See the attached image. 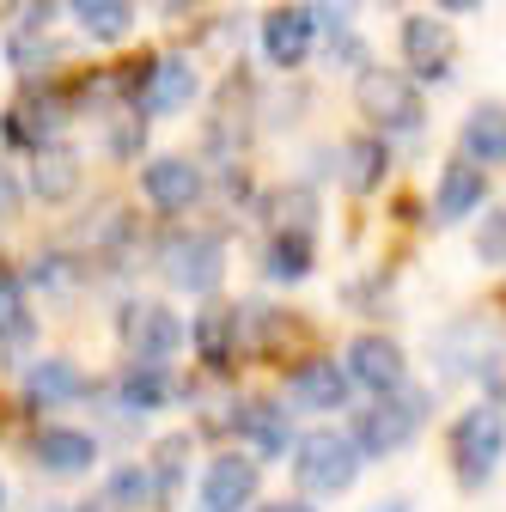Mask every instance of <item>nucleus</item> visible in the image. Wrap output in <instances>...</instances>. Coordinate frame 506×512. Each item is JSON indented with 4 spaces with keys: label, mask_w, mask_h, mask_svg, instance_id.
<instances>
[{
    "label": "nucleus",
    "mask_w": 506,
    "mask_h": 512,
    "mask_svg": "<svg viewBox=\"0 0 506 512\" xmlns=\"http://www.w3.org/2000/svg\"><path fill=\"white\" fill-rule=\"evenodd\" d=\"M31 196L61 208V202H74L80 196V159L68 147H55V153H37L31 159Z\"/></svg>",
    "instance_id": "28"
},
{
    "label": "nucleus",
    "mask_w": 506,
    "mask_h": 512,
    "mask_svg": "<svg viewBox=\"0 0 506 512\" xmlns=\"http://www.w3.org/2000/svg\"><path fill=\"white\" fill-rule=\"evenodd\" d=\"M25 324H31V311H25V275L0 269V342H13Z\"/></svg>",
    "instance_id": "32"
},
{
    "label": "nucleus",
    "mask_w": 506,
    "mask_h": 512,
    "mask_svg": "<svg viewBox=\"0 0 506 512\" xmlns=\"http://www.w3.org/2000/svg\"><path fill=\"white\" fill-rule=\"evenodd\" d=\"M257 49L281 74L305 68V61L318 55V19H311V7H269L257 19Z\"/></svg>",
    "instance_id": "15"
},
{
    "label": "nucleus",
    "mask_w": 506,
    "mask_h": 512,
    "mask_svg": "<svg viewBox=\"0 0 506 512\" xmlns=\"http://www.w3.org/2000/svg\"><path fill=\"white\" fill-rule=\"evenodd\" d=\"M189 342H196V354H202V366H208L214 378H226V372L238 366V324H232V305L202 311L196 324H189Z\"/></svg>",
    "instance_id": "26"
},
{
    "label": "nucleus",
    "mask_w": 506,
    "mask_h": 512,
    "mask_svg": "<svg viewBox=\"0 0 506 512\" xmlns=\"http://www.w3.org/2000/svg\"><path fill=\"white\" fill-rule=\"evenodd\" d=\"M116 342L135 366H171V354L189 342V330L159 293H141V299H129L116 311Z\"/></svg>",
    "instance_id": "7"
},
{
    "label": "nucleus",
    "mask_w": 506,
    "mask_h": 512,
    "mask_svg": "<svg viewBox=\"0 0 506 512\" xmlns=\"http://www.w3.org/2000/svg\"><path fill=\"white\" fill-rule=\"evenodd\" d=\"M476 256L482 263H506V208H488L476 226Z\"/></svg>",
    "instance_id": "34"
},
{
    "label": "nucleus",
    "mask_w": 506,
    "mask_h": 512,
    "mask_svg": "<svg viewBox=\"0 0 506 512\" xmlns=\"http://www.w3.org/2000/svg\"><path fill=\"white\" fill-rule=\"evenodd\" d=\"M366 512H415V500L409 494H385V500H372Z\"/></svg>",
    "instance_id": "37"
},
{
    "label": "nucleus",
    "mask_w": 506,
    "mask_h": 512,
    "mask_svg": "<svg viewBox=\"0 0 506 512\" xmlns=\"http://www.w3.org/2000/svg\"><path fill=\"white\" fill-rule=\"evenodd\" d=\"M263 488V464L250 452H214L196 470V506L202 512H250Z\"/></svg>",
    "instance_id": "12"
},
{
    "label": "nucleus",
    "mask_w": 506,
    "mask_h": 512,
    "mask_svg": "<svg viewBox=\"0 0 506 512\" xmlns=\"http://www.w3.org/2000/svg\"><path fill=\"white\" fill-rule=\"evenodd\" d=\"M293 482H299V500H336L360 482V452H354V439L342 427H318V433H305L293 445Z\"/></svg>",
    "instance_id": "6"
},
{
    "label": "nucleus",
    "mask_w": 506,
    "mask_h": 512,
    "mask_svg": "<svg viewBox=\"0 0 506 512\" xmlns=\"http://www.w3.org/2000/svg\"><path fill=\"white\" fill-rule=\"evenodd\" d=\"M482 202H488V177H482L476 165L452 159L446 171H439V183H433V220H439V226H452V220L476 214Z\"/></svg>",
    "instance_id": "23"
},
{
    "label": "nucleus",
    "mask_w": 506,
    "mask_h": 512,
    "mask_svg": "<svg viewBox=\"0 0 506 512\" xmlns=\"http://www.w3.org/2000/svg\"><path fill=\"white\" fill-rule=\"evenodd\" d=\"M19 208H25V177H19L7 159H0V226L19 220Z\"/></svg>",
    "instance_id": "35"
},
{
    "label": "nucleus",
    "mask_w": 506,
    "mask_h": 512,
    "mask_svg": "<svg viewBox=\"0 0 506 512\" xmlns=\"http://www.w3.org/2000/svg\"><path fill=\"white\" fill-rule=\"evenodd\" d=\"M250 208H257L263 238H281V232H318V189H311V183H269Z\"/></svg>",
    "instance_id": "20"
},
{
    "label": "nucleus",
    "mask_w": 506,
    "mask_h": 512,
    "mask_svg": "<svg viewBox=\"0 0 506 512\" xmlns=\"http://www.w3.org/2000/svg\"><path fill=\"white\" fill-rule=\"evenodd\" d=\"M397 55H403V74L421 86H439L452 74V25L439 13H403L397 19Z\"/></svg>",
    "instance_id": "13"
},
{
    "label": "nucleus",
    "mask_w": 506,
    "mask_h": 512,
    "mask_svg": "<svg viewBox=\"0 0 506 512\" xmlns=\"http://www.w3.org/2000/svg\"><path fill=\"white\" fill-rule=\"evenodd\" d=\"M311 269H318V232H281L263 238V275L275 287H299Z\"/></svg>",
    "instance_id": "25"
},
{
    "label": "nucleus",
    "mask_w": 506,
    "mask_h": 512,
    "mask_svg": "<svg viewBox=\"0 0 506 512\" xmlns=\"http://www.w3.org/2000/svg\"><path fill=\"white\" fill-rule=\"evenodd\" d=\"M342 372H348L354 391H366V403L403 397V391H409V354H403V342L385 336V330H360V336L342 348Z\"/></svg>",
    "instance_id": "8"
},
{
    "label": "nucleus",
    "mask_w": 506,
    "mask_h": 512,
    "mask_svg": "<svg viewBox=\"0 0 506 512\" xmlns=\"http://www.w3.org/2000/svg\"><path fill=\"white\" fill-rule=\"evenodd\" d=\"M232 433L250 445V458H257V464H263V458H281V452L293 458V445H299V439H293V415H287V403H275V397H244Z\"/></svg>",
    "instance_id": "19"
},
{
    "label": "nucleus",
    "mask_w": 506,
    "mask_h": 512,
    "mask_svg": "<svg viewBox=\"0 0 506 512\" xmlns=\"http://www.w3.org/2000/svg\"><path fill=\"white\" fill-rule=\"evenodd\" d=\"M104 506H153V482H147V470L116 464L110 482H104Z\"/></svg>",
    "instance_id": "31"
},
{
    "label": "nucleus",
    "mask_w": 506,
    "mask_h": 512,
    "mask_svg": "<svg viewBox=\"0 0 506 512\" xmlns=\"http://www.w3.org/2000/svg\"><path fill=\"white\" fill-rule=\"evenodd\" d=\"M208 196V171L189 159V153H159V159H141V202L159 214V220H177L189 208H202Z\"/></svg>",
    "instance_id": "11"
},
{
    "label": "nucleus",
    "mask_w": 506,
    "mask_h": 512,
    "mask_svg": "<svg viewBox=\"0 0 506 512\" xmlns=\"http://www.w3.org/2000/svg\"><path fill=\"white\" fill-rule=\"evenodd\" d=\"M433 366H439V378H482L488 384L500 372V330H488L482 311L458 317V324H446L433 336Z\"/></svg>",
    "instance_id": "9"
},
{
    "label": "nucleus",
    "mask_w": 506,
    "mask_h": 512,
    "mask_svg": "<svg viewBox=\"0 0 506 512\" xmlns=\"http://www.w3.org/2000/svg\"><path fill=\"white\" fill-rule=\"evenodd\" d=\"M129 98H135V110L147 116V122H159V116H183L189 104L202 98V74H196V61L189 55H147L141 61V86H129Z\"/></svg>",
    "instance_id": "10"
},
{
    "label": "nucleus",
    "mask_w": 506,
    "mask_h": 512,
    "mask_svg": "<svg viewBox=\"0 0 506 512\" xmlns=\"http://www.w3.org/2000/svg\"><path fill=\"white\" fill-rule=\"evenodd\" d=\"M458 159L476 165V171L506 165V104H500V98L470 104V116L458 122Z\"/></svg>",
    "instance_id": "21"
},
{
    "label": "nucleus",
    "mask_w": 506,
    "mask_h": 512,
    "mask_svg": "<svg viewBox=\"0 0 506 512\" xmlns=\"http://www.w3.org/2000/svg\"><path fill=\"white\" fill-rule=\"evenodd\" d=\"M141 147H147V116H141V110L104 122V153H110V159H135Z\"/></svg>",
    "instance_id": "33"
},
{
    "label": "nucleus",
    "mask_w": 506,
    "mask_h": 512,
    "mask_svg": "<svg viewBox=\"0 0 506 512\" xmlns=\"http://www.w3.org/2000/svg\"><path fill=\"white\" fill-rule=\"evenodd\" d=\"M49 25H55V7H19L13 13V31H7V43H0V55H7L13 74L43 80L61 61V37H49Z\"/></svg>",
    "instance_id": "16"
},
{
    "label": "nucleus",
    "mask_w": 506,
    "mask_h": 512,
    "mask_svg": "<svg viewBox=\"0 0 506 512\" xmlns=\"http://www.w3.org/2000/svg\"><path fill=\"white\" fill-rule=\"evenodd\" d=\"M189 433H165L159 445H153V464H147V482H153V506H165L183 482H189Z\"/></svg>",
    "instance_id": "30"
},
{
    "label": "nucleus",
    "mask_w": 506,
    "mask_h": 512,
    "mask_svg": "<svg viewBox=\"0 0 506 512\" xmlns=\"http://www.w3.org/2000/svg\"><path fill=\"white\" fill-rule=\"evenodd\" d=\"M427 409H433V397H427V391H415V384H409L403 397L360 403V409H354V421H348L354 452H360V458H397V452H409L415 433H421V421H427Z\"/></svg>",
    "instance_id": "5"
},
{
    "label": "nucleus",
    "mask_w": 506,
    "mask_h": 512,
    "mask_svg": "<svg viewBox=\"0 0 506 512\" xmlns=\"http://www.w3.org/2000/svg\"><path fill=\"white\" fill-rule=\"evenodd\" d=\"M153 269L165 287L214 299L226 281V238L220 232H196V226H171L153 238Z\"/></svg>",
    "instance_id": "2"
},
{
    "label": "nucleus",
    "mask_w": 506,
    "mask_h": 512,
    "mask_svg": "<svg viewBox=\"0 0 506 512\" xmlns=\"http://www.w3.org/2000/svg\"><path fill=\"white\" fill-rule=\"evenodd\" d=\"M287 397H293V409L330 415V409H342V403L354 397V384H348L342 360H330V354H305V360H293V372H287Z\"/></svg>",
    "instance_id": "17"
},
{
    "label": "nucleus",
    "mask_w": 506,
    "mask_h": 512,
    "mask_svg": "<svg viewBox=\"0 0 506 512\" xmlns=\"http://www.w3.org/2000/svg\"><path fill=\"white\" fill-rule=\"evenodd\" d=\"M25 287H37L43 299H80L86 293V263H80V250H37L31 256V269H25Z\"/></svg>",
    "instance_id": "24"
},
{
    "label": "nucleus",
    "mask_w": 506,
    "mask_h": 512,
    "mask_svg": "<svg viewBox=\"0 0 506 512\" xmlns=\"http://www.w3.org/2000/svg\"><path fill=\"white\" fill-rule=\"evenodd\" d=\"M354 110L378 128V135H421L427 128L421 86L403 68H378V61H366L354 74Z\"/></svg>",
    "instance_id": "4"
},
{
    "label": "nucleus",
    "mask_w": 506,
    "mask_h": 512,
    "mask_svg": "<svg viewBox=\"0 0 506 512\" xmlns=\"http://www.w3.org/2000/svg\"><path fill=\"white\" fill-rule=\"evenodd\" d=\"M0 512H7V482H0Z\"/></svg>",
    "instance_id": "38"
},
{
    "label": "nucleus",
    "mask_w": 506,
    "mask_h": 512,
    "mask_svg": "<svg viewBox=\"0 0 506 512\" xmlns=\"http://www.w3.org/2000/svg\"><path fill=\"white\" fill-rule=\"evenodd\" d=\"M68 116H74V98L61 92V86H49V80H25L13 98H7V110H0V141H7L13 153H55L61 147V135H68Z\"/></svg>",
    "instance_id": "3"
},
{
    "label": "nucleus",
    "mask_w": 506,
    "mask_h": 512,
    "mask_svg": "<svg viewBox=\"0 0 506 512\" xmlns=\"http://www.w3.org/2000/svg\"><path fill=\"white\" fill-rule=\"evenodd\" d=\"M446 464L458 476L464 494H482L494 482V470L506 464V409L500 403H470L452 415L446 427Z\"/></svg>",
    "instance_id": "1"
},
{
    "label": "nucleus",
    "mask_w": 506,
    "mask_h": 512,
    "mask_svg": "<svg viewBox=\"0 0 506 512\" xmlns=\"http://www.w3.org/2000/svg\"><path fill=\"white\" fill-rule=\"evenodd\" d=\"M19 397H25L31 409L55 415V409H74L80 397H92V384H86L80 360H61V354H49V360H31V366H25V378H19Z\"/></svg>",
    "instance_id": "18"
},
{
    "label": "nucleus",
    "mask_w": 506,
    "mask_h": 512,
    "mask_svg": "<svg viewBox=\"0 0 506 512\" xmlns=\"http://www.w3.org/2000/svg\"><path fill=\"white\" fill-rule=\"evenodd\" d=\"M250 512H318L311 500H299V494H287V500H257Z\"/></svg>",
    "instance_id": "36"
},
{
    "label": "nucleus",
    "mask_w": 506,
    "mask_h": 512,
    "mask_svg": "<svg viewBox=\"0 0 506 512\" xmlns=\"http://www.w3.org/2000/svg\"><path fill=\"white\" fill-rule=\"evenodd\" d=\"M74 25L92 43L116 49V43H129V31H135V7H129V0H74Z\"/></svg>",
    "instance_id": "29"
},
{
    "label": "nucleus",
    "mask_w": 506,
    "mask_h": 512,
    "mask_svg": "<svg viewBox=\"0 0 506 512\" xmlns=\"http://www.w3.org/2000/svg\"><path fill=\"white\" fill-rule=\"evenodd\" d=\"M385 177H391V141L354 135V141L342 147V189H348V196H372Z\"/></svg>",
    "instance_id": "27"
},
{
    "label": "nucleus",
    "mask_w": 506,
    "mask_h": 512,
    "mask_svg": "<svg viewBox=\"0 0 506 512\" xmlns=\"http://www.w3.org/2000/svg\"><path fill=\"white\" fill-rule=\"evenodd\" d=\"M31 464H37V476H49V482H80V476L98 470V439H92L86 427L49 421V427L31 433Z\"/></svg>",
    "instance_id": "14"
},
{
    "label": "nucleus",
    "mask_w": 506,
    "mask_h": 512,
    "mask_svg": "<svg viewBox=\"0 0 506 512\" xmlns=\"http://www.w3.org/2000/svg\"><path fill=\"white\" fill-rule=\"evenodd\" d=\"M116 403L129 415H165L171 403H183V384L171 366H129L116 372Z\"/></svg>",
    "instance_id": "22"
}]
</instances>
